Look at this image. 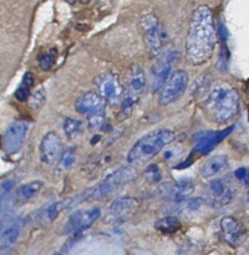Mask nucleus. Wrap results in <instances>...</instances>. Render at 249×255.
Returning <instances> with one entry per match:
<instances>
[{
    "instance_id": "1",
    "label": "nucleus",
    "mask_w": 249,
    "mask_h": 255,
    "mask_svg": "<svg viewBox=\"0 0 249 255\" xmlns=\"http://www.w3.org/2000/svg\"><path fill=\"white\" fill-rule=\"evenodd\" d=\"M217 45L213 12L207 5H199L192 12L186 37V57L189 64L198 66L208 61Z\"/></svg>"
},
{
    "instance_id": "2",
    "label": "nucleus",
    "mask_w": 249,
    "mask_h": 255,
    "mask_svg": "<svg viewBox=\"0 0 249 255\" xmlns=\"http://www.w3.org/2000/svg\"><path fill=\"white\" fill-rule=\"evenodd\" d=\"M203 109L211 121L218 125L228 124L239 111L238 91L227 82H216L204 97Z\"/></svg>"
},
{
    "instance_id": "3",
    "label": "nucleus",
    "mask_w": 249,
    "mask_h": 255,
    "mask_svg": "<svg viewBox=\"0 0 249 255\" xmlns=\"http://www.w3.org/2000/svg\"><path fill=\"white\" fill-rule=\"evenodd\" d=\"M174 137L176 134L171 129L158 128L151 131L132 146L127 156V161L133 166L146 163L154 156H157L164 147L168 146L173 141Z\"/></svg>"
},
{
    "instance_id": "4",
    "label": "nucleus",
    "mask_w": 249,
    "mask_h": 255,
    "mask_svg": "<svg viewBox=\"0 0 249 255\" xmlns=\"http://www.w3.org/2000/svg\"><path fill=\"white\" fill-rule=\"evenodd\" d=\"M147 79L143 69L138 65H133L129 69L128 76H127L126 87L124 89V96L121 100V109H120V116L121 119H127L131 116L134 106L141 99L146 89Z\"/></svg>"
},
{
    "instance_id": "5",
    "label": "nucleus",
    "mask_w": 249,
    "mask_h": 255,
    "mask_svg": "<svg viewBox=\"0 0 249 255\" xmlns=\"http://www.w3.org/2000/svg\"><path fill=\"white\" fill-rule=\"evenodd\" d=\"M134 174H136V172L132 167H121V168L116 169L111 174H109L96 188L87 191L85 196H79V199L76 202L87 201V199L107 198L112 193H115L124 186H126L127 183H129L134 178Z\"/></svg>"
},
{
    "instance_id": "6",
    "label": "nucleus",
    "mask_w": 249,
    "mask_h": 255,
    "mask_svg": "<svg viewBox=\"0 0 249 255\" xmlns=\"http://www.w3.org/2000/svg\"><path fill=\"white\" fill-rule=\"evenodd\" d=\"M139 29L143 35V41L148 54L151 56H157L162 51L164 39H166L159 20L152 14L144 15L139 21Z\"/></svg>"
},
{
    "instance_id": "7",
    "label": "nucleus",
    "mask_w": 249,
    "mask_h": 255,
    "mask_svg": "<svg viewBox=\"0 0 249 255\" xmlns=\"http://www.w3.org/2000/svg\"><path fill=\"white\" fill-rule=\"evenodd\" d=\"M188 87V74L184 70L171 72L168 79L159 90L158 102L162 106H168L182 97Z\"/></svg>"
},
{
    "instance_id": "8",
    "label": "nucleus",
    "mask_w": 249,
    "mask_h": 255,
    "mask_svg": "<svg viewBox=\"0 0 249 255\" xmlns=\"http://www.w3.org/2000/svg\"><path fill=\"white\" fill-rule=\"evenodd\" d=\"M97 94L104 99L106 105L117 106L121 104L124 96V86L120 81L119 75L115 72H104L95 79Z\"/></svg>"
},
{
    "instance_id": "9",
    "label": "nucleus",
    "mask_w": 249,
    "mask_h": 255,
    "mask_svg": "<svg viewBox=\"0 0 249 255\" xmlns=\"http://www.w3.org/2000/svg\"><path fill=\"white\" fill-rule=\"evenodd\" d=\"M234 188L223 178H214L208 183L204 194V202L211 207L221 208L231 203L234 198Z\"/></svg>"
},
{
    "instance_id": "10",
    "label": "nucleus",
    "mask_w": 249,
    "mask_h": 255,
    "mask_svg": "<svg viewBox=\"0 0 249 255\" xmlns=\"http://www.w3.org/2000/svg\"><path fill=\"white\" fill-rule=\"evenodd\" d=\"M179 54L177 51H167L163 56L157 60L151 70V80L149 87L152 92H159L161 87L168 79L172 72V66L178 61Z\"/></svg>"
},
{
    "instance_id": "11",
    "label": "nucleus",
    "mask_w": 249,
    "mask_h": 255,
    "mask_svg": "<svg viewBox=\"0 0 249 255\" xmlns=\"http://www.w3.org/2000/svg\"><path fill=\"white\" fill-rule=\"evenodd\" d=\"M100 217H101V209L99 207H92V208L75 212L70 216L69 221L65 224V232L70 236L72 234L81 236L82 232L91 228Z\"/></svg>"
},
{
    "instance_id": "12",
    "label": "nucleus",
    "mask_w": 249,
    "mask_h": 255,
    "mask_svg": "<svg viewBox=\"0 0 249 255\" xmlns=\"http://www.w3.org/2000/svg\"><path fill=\"white\" fill-rule=\"evenodd\" d=\"M138 208V201L133 197L122 196L115 199L107 212V222L111 224H122L132 218Z\"/></svg>"
},
{
    "instance_id": "13",
    "label": "nucleus",
    "mask_w": 249,
    "mask_h": 255,
    "mask_svg": "<svg viewBox=\"0 0 249 255\" xmlns=\"http://www.w3.org/2000/svg\"><path fill=\"white\" fill-rule=\"evenodd\" d=\"M64 152L62 142L59 134L55 132H47L40 143V159L46 166H56Z\"/></svg>"
},
{
    "instance_id": "14",
    "label": "nucleus",
    "mask_w": 249,
    "mask_h": 255,
    "mask_svg": "<svg viewBox=\"0 0 249 255\" xmlns=\"http://www.w3.org/2000/svg\"><path fill=\"white\" fill-rule=\"evenodd\" d=\"M221 236L224 243L236 248L246 242L247 232L238 219L226 217L221 221Z\"/></svg>"
},
{
    "instance_id": "15",
    "label": "nucleus",
    "mask_w": 249,
    "mask_h": 255,
    "mask_svg": "<svg viewBox=\"0 0 249 255\" xmlns=\"http://www.w3.org/2000/svg\"><path fill=\"white\" fill-rule=\"evenodd\" d=\"M27 129H29V125L24 121H15L7 127L5 132L4 149L9 156L17 153L21 149Z\"/></svg>"
},
{
    "instance_id": "16",
    "label": "nucleus",
    "mask_w": 249,
    "mask_h": 255,
    "mask_svg": "<svg viewBox=\"0 0 249 255\" xmlns=\"http://www.w3.org/2000/svg\"><path fill=\"white\" fill-rule=\"evenodd\" d=\"M75 109L79 114L85 116H94V115L106 114V102L101 96L95 91H89L81 95L75 101Z\"/></svg>"
},
{
    "instance_id": "17",
    "label": "nucleus",
    "mask_w": 249,
    "mask_h": 255,
    "mask_svg": "<svg viewBox=\"0 0 249 255\" xmlns=\"http://www.w3.org/2000/svg\"><path fill=\"white\" fill-rule=\"evenodd\" d=\"M232 131H233V127H227V128L221 129V131H207L203 132V133L197 134L194 137V139H196V146H194L193 152L199 154L209 153Z\"/></svg>"
},
{
    "instance_id": "18",
    "label": "nucleus",
    "mask_w": 249,
    "mask_h": 255,
    "mask_svg": "<svg viewBox=\"0 0 249 255\" xmlns=\"http://www.w3.org/2000/svg\"><path fill=\"white\" fill-rule=\"evenodd\" d=\"M229 162L227 156L223 154H216V156L209 157L207 161L202 163L199 168V174L203 178H216L221 176L228 169Z\"/></svg>"
},
{
    "instance_id": "19",
    "label": "nucleus",
    "mask_w": 249,
    "mask_h": 255,
    "mask_svg": "<svg viewBox=\"0 0 249 255\" xmlns=\"http://www.w3.org/2000/svg\"><path fill=\"white\" fill-rule=\"evenodd\" d=\"M194 188V184L191 179H182L174 184L166 183L161 187L162 196L172 201L181 202L184 201L189 194L192 193Z\"/></svg>"
},
{
    "instance_id": "20",
    "label": "nucleus",
    "mask_w": 249,
    "mask_h": 255,
    "mask_svg": "<svg viewBox=\"0 0 249 255\" xmlns=\"http://www.w3.org/2000/svg\"><path fill=\"white\" fill-rule=\"evenodd\" d=\"M65 208H66V204L64 202H52V203L46 204V206H44L36 212L35 221L39 226H47L51 222H54Z\"/></svg>"
},
{
    "instance_id": "21",
    "label": "nucleus",
    "mask_w": 249,
    "mask_h": 255,
    "mask_svg": "<svg viewBox=\"0 0 249 255\" xmlns=\"http://www.w3.org/2000/svg\"><path fill=\"white\" fill-rule=\"evenodd\" d=\"M42 186H44V183L40 181H34L21 184L15 191V202H17V203H26V202L31 201L32 198H35L40 193V191L42 189Z\"/></svg>"
},
{
    "instance_id": "22",
    "label": "nucleus",
    "mask_w": 249,
    "mask_h": 255,
    "mask_svg": "<svg viewBox=\"0 0 249 255\" xmlns=\"http://www.w3.org/2000/svg\"><path fill=\"white\" fill-rule=\"evenodd\" d=\"M21 223L19 219H14L9 226L0 232V249H9L16 243L20 236Z\"/></svg>"
},
{
    "instance_id": "23",
    "label": "nucleus",
    "mask_w": 249,
    "mask_h": 255,
    "mask_svg": "<svg viewBox=\"0 0 249 255\" xmlns=\"http://www.w3.org/2000/svg\"><path fill=\"white\" fill-rule=\"evenodd\" d=\"M34 82H35L34 74L30 71L25 72L19 87H17L16 91H15V99L20 102H24L26 101V100H29L30 94H31V89L32 86H34Z\"/></svg>"
},
{
    "instance_id": "24",
    "label": "nucleus",
    "mask_w": 249,
    "mask_h": 255,
    "mask_svg": "<svg viewBox=\"0 0 249 255\" xmlns=\"http://www.w3.org/2000/svg\"><path fill=\"white\" fill-rule=\"evenodd\" d=\"M181 227V223H179L178 219L173 216L163 217V218L158 219V221L154 223V228L162 234H173L176 233L177 231Z\"/></svg>"
},
{
    "instance_id": "25",
    "label": "nucleus",
    "mask_w": 249,
    "mask_h": 255,
    "mask_svg": "<svg viewBox=\"0 0 249 255\" xmlns=\"http://www.w3.org/2000/svg\"><path fill=\"white\" fill-rule=\"evenodd\" d=\"M82 122L77 119H72V117H67L64 121V131L69 138H74L77 137L82 132Z\"/></svg>"
},
{
    "instance_id": "26",
    "label": "nucleus",
    "mask_w": 249,
    "mask_h": 255,
    "mask_svg": "<svg viewBox=\"0 0 249 255\" xmlns=\"http://www.w3.org/2000/svg\"><path fill=\"white\" fill-rule=\"evenodd\" d=\"M57 57V51L56 49H50L49 51L41 54L37 57V62H39L40 69L44 70V71H49L50 69H52V66L56 62Z\"/></svg>"
},
{
    "instance_id": "27",
    "label": "nucleus",
    "mask_w": 249,
    "mask_h": 255,
    "mask_svg": "<svg viewBox=\"0 0 249 255\" xmlns=\"http://www.w3.org/2000/svg\"><path fill=\"white\" fill-rule=\"evenodd\" d=\"M76 162V152H75L74 148H69L65 152H62L61 158L57 162L59 164V171L60 172H66L67 169L71 168L74 166V163Z\"/></svg>"
},
{
    "instance_id": "28",
    "label": "nucleus",
    "mask_w": 249,
    "mask_h": 255,
    "mask_svg": "<svg viewBox=\"0 0 249 255\" xmlns=\"http://www.w3.org/2000/svg\"><path fill=\"white\" fill-rule=\"evenodd\" d=\"M144 178L149 183H157L161 179V171L157 164H149L147 168L144 169Z\"/></svg>"
},
{
    "instance_id": "29",
    "label": "nucleus",
    "mask_w": 249,
    "mask_h": 255,
    "mask_svg": "<svg viewBox=\"0 0 249 255\" xmlns=\"http://www.w3.org/2000/svg\"><path fill=\"white\" fill-rule=\"evenodd\" d=\"M45 102V91L42 89L37 90L36 92H35L34 96L31 97V106L32 107H40L42 104Z\"/></svg>"
},
{
    "instance_id": "30",
    "label": "nucleus",
    "mask_w": 249,
    "mask_h": 255,
    "mask_svg": "<svg viewBox=\"0 0 249 255\" xmlns=\"http://www.w3.org/2000/svg\"><path fill=\"white\" fill-rule=\"evenodd\" d=\"M202 206V199L199 198H194V199H191V201L187 203V208L189 209V211H197V209L201 208Z\"/></svg>"
},
{
    "instance_id": "31",
    "label": "nucleus",
    "mask_w": 249,
    "mask_h": 255,
    "mask_svg": "<svg viewBox=\"0 0 249 255\" xmlns=\"http://www.w3.org/2000/svg\"><path fill=\"white\" fill-rule=\"evenodd\" d=\"M246 174H247V169L243 168V167H242V168H238L236 171V177L238 179H244L246 178Z\"/></svg>"
},
{
    "instance_id": "32",
    "label": "nucleus",
    "mask_w": 249,
    "mask_h": 255,
    "mask_svg": "<svg viewBox=\"0 0 249 255\" xmlns=\"http://www.w3.org/2000/svg\"><path fill=\"white\" fill-rule=\"evenodd\" d=\"M246 183L249 186V171L247 172V174H246Z\"/></svg>"
},
{
    "instance_id": "33",
    "label": "nucleus",
    "mask_w": 249,
    "mask_h": 255,
    "mask_svg": "<svg viewBox=\"0 0 249 255\" xmlns=\"http://www.w3.org/2000/svg\"><path fill=\"white\" fill-rule=\"evenodd\" d=\"M76 1H79V2H82V4H86V2H89L90 0H76Z\"/></svg>"
},
{
    "instance_id": "34",
    "label": "nucleus",
    "mask_w": 249,
    "mask_h": 255,
    "mask_svg": "<svg viewBox=\"0 0 249 255\" xmlns=\"http://www.w3.org/2000/svg\"><path fill=\"white\" fill-rule=\"evenodd\" d=\"M65 1H67L69 4H75V2H77L76 0H65Z\"/></svg>"
},
{
    "instance_id": "35",
    "label": "nucleus",
    "mask_w": 249,
    "mask_h": 255,
    "mask_svg": "<svg viewBox=\"0 0 249 255\" xmlns=\"http://www.w3.org/2000/svg\"><path fill=\"white\" fill-rule=\"evenodd\" d=\"M1 143H2V139H1V136H0V147H1Z\"/></svg>"
},
{
    "instance_id": "36",
    "label": "nucleus",
    "mask_w": 249,
    "mask_h": 255,
    "mask_svg": "<svg viewBox=\"0 0 249 255\" xmlns=\"http://www.w3.org/2000/svg\"><path fill=\"white\" fill-rule=\"evenodd\" d=\"M248 198H249V193H248Z\"/></svg>"
}]
</instances>
